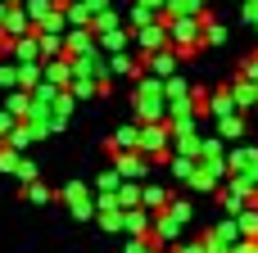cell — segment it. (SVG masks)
<instances>
[{
	"label": "cell",
	"instance_id": "obj_1",
	"mask_svg": "<svg viewBox=\"0 0 258 253\" xmlns=\"http://www.w3.org/2000/svg\"><path fill=\"white\" fill-rule=\"evenodd\" d=\"M9 54L23 63V68H32V59H36V36H23V41H9Z\"/></svg>",
	"mask_w": 258,
	"mask_h": 253
},
{
	"label": "cell",
	"instance_id": "obj_2",
	"mask_svg": "<svg viewBox=\"0 0 258 253\" xmlns=\"http://www.w3.org/2000/svg\"><path fill=\"white\" fill-rule=\"evenodd\" d=\"M18 167V158H14V149H0V172H14Z\"/></svg>",
	"mask_w": 258,
	"mask_h": 253
},
{
	"label": "cell",
	"instance_id": "obj_3",
	"mask_svg": "<svg viewBox=\"0 0 258 253\" xmlns=\"http://www.w3.org/2000/svg\"><path fill=\"white\" fill-rule=\"evenodd\" d=\"M14 172H18V177H23V181H32V177H36V167H32V163H27V158H18V167H14Z\"/></svg>",
	"mask_w": 258,
	"mask_h": 253
},
{
	"label": "cell",
	"instance_id": "obj_4",
	"mask_svg": "<svg viewBox=\"0 0 258 253\" xmlns=\"http://www.w3.org/2000/svg\"><path fill=\"white\" fill-rule=\"evenodd\" d=\"M36 81V68H18V86H32Z\"/></svg>",
	"mask_w": 258,
	"mask_h": 253
},
{
	"label": "cell",
	"instance_id": "obj_5",
	"mask_svg": "<svg viewBox=\"0 0 258 253\" xmlns=\"http://www.w3.org/2000/svg\"><path fill=\"white\" fill-rule=\"evenodd\" d=\"M27 199H36V204H41V199H50V190H45V186H27Z\"/></svg>",
	"mask_w": 258,
	"mask_h": 253
},
{
	"label": "cell",
	"instance_id": "obj_6",
	"mask_svg": "<svg viewBox=\"0 0 258 253\" xmlns=\"http://www.w3.org/2000/svg\"><path fill=\"white\" fill-rule=\"evenodd\" d=\"M14 81H18V72H14V68H5V63H0V86H14Z\"/></svg>",
	"mask_w": 258,
	"mask_h": 253
}]
</instances>
